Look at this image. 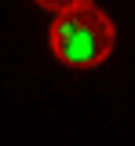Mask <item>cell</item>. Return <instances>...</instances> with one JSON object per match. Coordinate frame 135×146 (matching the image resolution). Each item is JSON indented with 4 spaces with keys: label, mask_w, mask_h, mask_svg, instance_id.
Masks as SVG:
<instances>
[{
    "label": "cell",
    "mask_w": 135,
    "mask_h": 146,
    "mask_svg": "<svg viewBox=\"0 0 135 146\" xmlns=\"http://www.w3.org/2000/svg\"><path fill=\"white\" fill-rule=\"evenodd\" d=\"M117 44V29L110 15L91 4V0H77L69 7L55 11L51 22V51L62 66L69 70H95L102 66Z\"/></svg>",
    "instance_id": "6da1fadb"
},
{
    "label": "cell",
    "mask_w": 135,
    "mask_h": 146,
    "mask_svg": "<svg viewBox=\"0 0 135 146\" xmlns=\"http://www.w3.org/2000/svg\"><path fill=\"white\" fill-rule=\"evenodd\" d=\"M44 11H62V7H69V4H77V0H37Z\"/></svg>",
    "instance_id": "7a4b0ae2"
}]
</instances>
